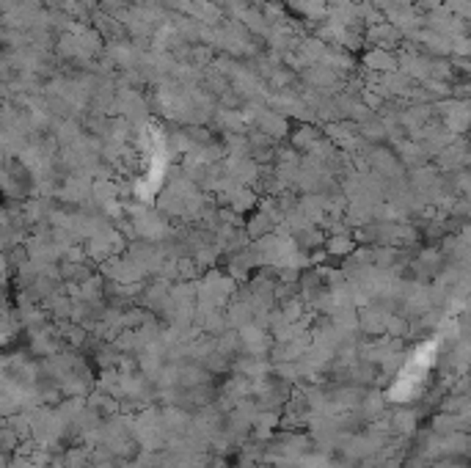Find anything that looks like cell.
Listing matches in <instances>:
<instances>
[{
    "mask_svg": "<svg viewBox=\"0 0 471 468\" xmlns=\"http://www.w3.org/2000/svg\"><path fill=\"white\" fill-rule=\"evenodd\" d=\"M446 110V124L452 130H466L471 122V105L469 102H449Z\"/></svg>",
    "mask_w": 471,
    "mask_h": 468,
    "instance_id": "1",
    "label": "cell"
},
{
    "mask_svg": "<svg viewBox=\"0 0 471 468\" xmlns=\"http://www.w3.org/2000/svg\"><path fill=\"white\" fill-rule=\"evenodd\" d=\"M367 67L372 69H383V72H392L397 67V61L386 52V50H372L370 55H367Z\"/></svg>",
    "mask_w": 471,
    "mask_h": 468,
    "instance_id": "2",
    "label": "cell"
},
{
    "mask_svg": "<svg viewBox=\"0 0 471 468\" xmlns=\"http://www.w3.org/2000/svg\"><path fill=\"white\" fill-rule=\"evenodd\" d=\"M372 39H375L378 45H392L399 36H397V30L392 25H378V28H372Z\"/></svg>",
    "mask_w": 471,
    "mask_h": 468,
    "instance_id": "3",
    "label": "cell"
}]
</instances>
